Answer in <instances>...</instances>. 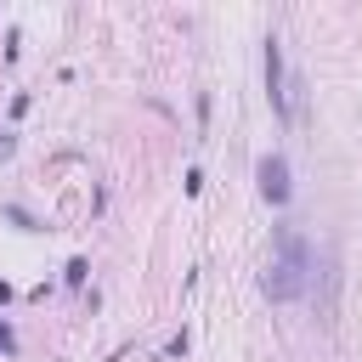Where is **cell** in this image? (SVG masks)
<instances>
[{
	"instance_id": "cell-1",
	"label": "cell",
	"mask_w": 362,
	"mask_h": 362,
	"mask_svg": "<svg viewBox=\"0 0 362 362\" xmlns=\"http://www.w3.org/2000/svg\"><path fill=\"white\" fill-rule=\"evenodd\" d=\"M311 272H317L311 243H305L294 226H277V255H272V260H266V272H260V294H266V300H277V305L305 300V294H311Z\"/></svg>"
},
{
	"instance_id": "cell-2",
	"label": "cell",
	"mask_w": 362,
	"mask_h": 362,
	"mask_svg": "<svg viewBox=\"0 0 362 362\" xmlns=\"http://www.w3.org/2000/svg\"><path fill=\"white\" fill-rule=\"evenodd\" d=\"M260 68H266V102H272L277 124H294V113H288V68H283V45L272 34H266V51H260Z\"/></svg>"
},
{
	"instance_id": "cell-3",
	"label": "cell",
	"mask_w": 362,
	"mask_h": 362,
	"mask_svg": "<svg viewBox=\"0 0 362 362\" xmlns=\"http://www.w3.org/2000/svg\"><path fill=\"white\" fill-rule=\"evenodd\" d=\"M255 181H260V198L277 204V209L294 198V175H288V158L283 153H260L255 158Z\"/></svg>"
},
{
	"instance_id": "cell-4",
	"label": "cell",
	"mask_w": 362,
	"mask_h": 362,
	"mask_svg": "<svg viewBox=\"0 0 362 362\" xmlns=\"http://www.w3.org/2000/svg\"><path fill=\"white\" fill-rule=\"evenodd\" d=\"M85 277H90V260H85V255H74V260L62 266V283H68V288H85Z\"/></svg>"
},
{
	"instance_id": "cell-5",
	"label": "cell",
	"mask_w": 362,
	"mask_h": 362,
	"mask_svg": "<svg viewBox=\"0 0 362 362\" xmlns=\"http://www.w3.org/2000/svg\"><path fill=\"white\" fill-rule=\"evenodd\" d=\"M209 107H215V96H209V90H198V130L209 124Z\"/></svg>"
},
{
	"instance_id": "cell-6",
	"label": "cell",
	"mask_w": 362,
	"mask_h": 362,
	"mask_svg": "<svg viewBox=\"0 0 362 362\" xmlns=\"http://www.w3.org/2000/svg\"><path fill=\"white\" fill-rule=\"evenodd\" d=\"M164 356H187V334H170L164 339Z\"/></svg>"
},
{
	"instance_id": "cell-7",
	"label": "cell",
	"mask_w": 362,
	"mask_h": 362,
	"mask_svg": "<svg viewBox=\"0 0 362 362\" xmlns=\"http://www.w3.org/2000/svg\"><path fill=\"white\" fill-rule=\"evenodd\" d=\"M17 351V334H11V322H0V356H11Z\"/></svg>"
},
{
	"instance_id": "cell-8",
	"label": "cell",
	"mask_w": 362,
	"mask_h": 362,
	"mask_svg": "<svg viewBox=\"0 0 362 362\" xmlns=\"http://www.w3.org/2000/svg\"><path fill=\"white\" fill-rule=\"evenodd\" d=\"M11 147H17V136H11V130H0V158H6Z\"/></svg>"
},
{
	"instance_id": "cell-9",
	"label": "cell",
	"mask_w": 362,
	"mask_h": 362,
	"mask_svg": "<svg viewBox=\"0 0 362 362\" xmlns=\"http://www.w3.org/2000/svg\"><path fill=\"white\" fill-rule=\"evenodd\" d=\"M6 300H11V283H6V277H0V305H6Z\"/></svg>"
}]
</instances>
